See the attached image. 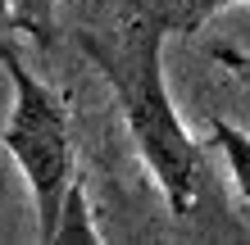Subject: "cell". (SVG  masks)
Listing matches in <instances>:
<instances>
[{"label": "cell", "instance_id": "4", "mask_svg": "<svg viewBox=\"0 0 250 245\" xmlns=\"http://www.w3.org/2000/svg\"><path fill=\"white\" fill-rule=\"evenodd\" d=\"M50 245H100V232L91 227V200H86V182L82 177L68 186V195L60 205V223H55Z\"/></svg>", "mask_w": 250, "mask_h": 245}, {"label": "cell", "instance_id": "2", "mask_svg": "<svg viewBox=\"0 0 250 245\" xmlns=\"http://www.w3.org/2000/svg\"><path fill=\"white\" fill-rule=\"evenodd\" d=\"M0 68L9 73L14 86V105L9 123L0 141H5L14 168L23 172L27 195H32L37 213V241L50 245L55 223H60V205L68 195V186L78 182V154H73V132H68V105L50 82H41L27 59L19 55L14 37L0 41Z\"/></svg>", "mask_w": 250, "mask_h": 245}, {"label": "cell", "instance_id": "5", "mask_svg": "<svg viewBox=\"0 0 250 245\" xmlns=\"http://www.w3.org/2000/svg\"><path fill=\"white\" fill-rule=\"evenodd\" d=\"M159 9V19L168 23V32H200L205 23L214 19V14H223L232 5H250V0H150Z\"/></svg>", "mask_w": 250, "mask_h": 245}, {"label": "cell", "instance_id": "6", "mask_svg": "<svg viewBox=\"0 0 250 245\" xmlns=\"http://www.w3.org/2000/svg\"><path fill=\"white\" fill-rule=\"evenodd\" d=\"M14 32L50 41L55 37V0H14Z\"/></svg>", "mask_w": 250, "mask_h": 245}, {"label": "cell", "instance_id": "7", "mask_svg": "<svg viewBox=\"0 0 250 245\" xmlns=\"http://www.w3.org/2000/svg\"><path fill=\"white\" fill-rule=\"evenodd\" d=\"M14 32V0H0V41Z\"/></svg>", "mask_w": 250, "mask_h": 245}, {"label": "cell", "instance_id": "1", "mask_svg": "<svg viewBox=\"0 0 250 245\" xmlns=\"http://www.w3.org/2000/svg\"><path fill=\"white\" fill-rule=\"evenodd\" d=\"M164 37L168 23L159 19L150 0H132L127 14L109 32H82V55L96 64L114 91L132 150L146 164L150 182L159 186L173 218H187L200 205V191L209 182L205 146L187 132L178 105L164 82Z\"/></svg>", "mask_w": 250, "mask_h": 245}, {"label": "cell", "instance_id": "3", "mask_svg": "<svg viewBox=\"0 0 250 245\" xmlns=\"http://www.w3.org/2000/svg\"><path fill=\"white\" fill-rule=\"evenodd\" d=\"M209 150L223 154V164H228V172H232L237 195L250 205V132L232 127L228 118H214V123H209Z\"/></svg>", "mask_w": 250, "mask_h": 245}]
</instances>
